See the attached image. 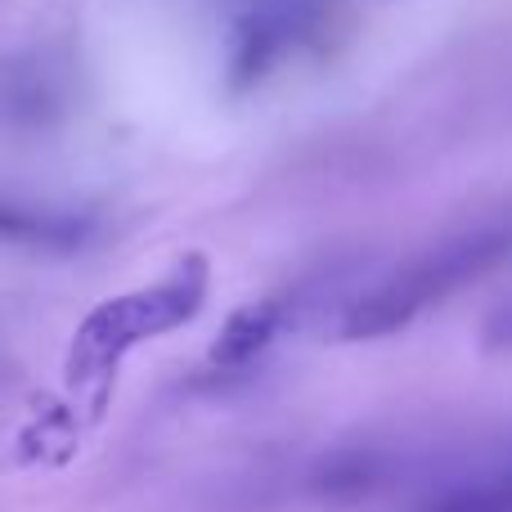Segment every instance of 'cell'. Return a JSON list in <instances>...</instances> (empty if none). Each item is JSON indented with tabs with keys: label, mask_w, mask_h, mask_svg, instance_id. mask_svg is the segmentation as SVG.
<instances>
[{
	"label": "cell",
	"mask_w": 512,
	"mask_h": 512,
	"mask_svg": "<svg viewBox=\"0 0 512 512\" xmlns=\"http://www.w3.org/2000/svg\"><path fill=\"white\" fill-rule=\"evenodd\" d=\"M512 256V216L504 221H486L477 230H463L454 239L436 243V248L409 256L400 270H391L378 288H369L351 306L342 333L346 337H387L405 328L427 306L445 301L450 292L468 288L472 279L490 274Z\"/></svg>",
	"instance_id": "6da1fadb"
},
{
	"label": "cell",
	"mask_w": 512,
	"mask_h": 512,
	"mask_svg": "<svg viewBox=\"0 0 512 512\" xmlns=\"http://www.w3.org/2000/svg\"><path fill=\"white\" fill-rule=\"evenodd\" d=\"M203 297H207V261L203 256H189L162 283L99 306L86 319V328H81L77 346H72V369H104L126 346L144 342V337L171 333V328H180L185 319L198 315Z\"/></svg>",
	"instance_id": "7a4b0ae2"
},
{
	"label": "cell",
	"mask_w": 512,
	"mask_h": 512,
	"mask_svg": "<svg viewBox=\"0 0 512 512\" xmlns=\"http://www.w3.org/2000/svg\"><path fill=\"white\" fill-rule=\"evenodd\" d=\"M95 239V221L81 212H50V207L0 203V243L32 252H77Z\"/></svg>",
	"instance_id": "3957f363"
},
{
	"label": "cell",
	"mask_w": 512,
	"mask_h": 512,
	"mask_svg": "<svg viewBox=\"0 0 512 512\" xmlns=\"http://www.w3.org/2000/svg\"><path fill=\"white\" fill-rule=\"evenodd\" d=\"M279 319H283V310L274 306V301H256V306H243L239 315L225 324L221 342H216V360H225V364L252 360V355L274 337Z\"/></svg>",
	"instance_id": "277c9868"
},
{
	"label": "cell",
	"mask_w": 512,
	"mask_h": 512,
	"mask_svg": "<svg viewBox=\"0 0 512 512\" xmlns=\"http://www.w3.org/2000/svg\"><path fill=\"white\" fill-rule=\"evenodd\" d=\"M495 337H499V342H512V306L495 319Z\"/></svg>",
	"instance_id": "5b68a950"
}]
</instances>
